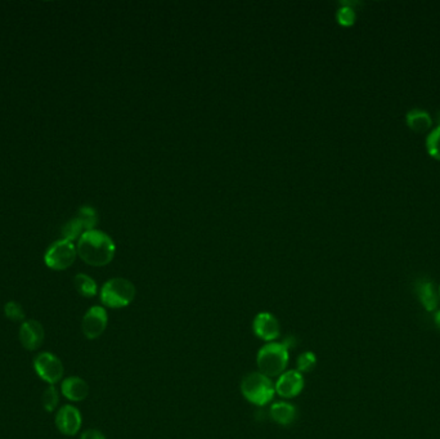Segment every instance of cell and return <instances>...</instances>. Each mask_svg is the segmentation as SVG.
<instances>
[{
    "instance_id": "6da1fadb",
    "label": "cell",
    "mask_w": 440,
    "mask_h": 439,
    "mask_svg": "<svg viewBox=\"0 0 440 439\" xmlns=\"http://www.w3.org/2000/svg\"><path fill=\"white\" fill-rule=\"evenodd\" d=\"M114 241L106 233L90 229L81 234L76 252L87 264L93 267L107 266L115 257Z\"/></svg>"
},
{
    "instance_id": "7a4b0ae2",
    "label": "cell",
    "mask_w": 440,
    "mask_h": 439,
    "mask_svg": "<svg viewBox=\"0 0 440 439\" xmlns=\"http://www.w3.org/2000/svg\"><path fill=\"white\" fill-rule=\"evenodd\" d=\"M290 362V349L282 341H272L261 346L256 354V365L259 373L273 379L286 371Z\"/></svg>"
},
{
    "instance_id": "3957f363",
    "label": "cell",
    "mask_w": 440,
    "mask_h": 439,
    "mask_svg": "<svg viewBox=\"0 0 440 439\" xmlns=\"http://www.w3.org/2000/svg\"><path fill=\"white\" fill-rule=\"evenodd\" d=\"M241 393L253 406L264 407L273 401L276 388L273 380L264 373L255 371L243 376L241 381Z\"/></svg>"
},
{
    "instance_id": "277c9868",
    "label": "cell",
    "mask_w": 440,
    "mask_h": 439,
    "mask_svg": "<svg viewBox=\"0 0 440 439\" xmlns=\"http://www.w3.org/2000/svg\"><path fill=\"white\" fill-rule=\"evenodd\" d=\"M135 294L137 290L132 281L120 277L108 279L100 290V301L108 308L120 309L133 303Z\"/></svg>"
},
{
    "instance_id": "5b68a950",
    "label": "cell",
    "mask_w": 440,
    "mask_h": 439,
    "mask_svg": "<svg viewBox=\"0 0 440 439\" xmlns=\"http://www.w3.org/2000/svg\"><path fill=\"white\" fill-rule=\"evenodd\" d=\"M76 254H78L76 247H73L71 241L60 239L48 249L44 262L51 269L63 271L68 267L73 266V262L76 259Z\"/></svg>"
},
{
    "instance_id": "8992f818",
    "label": "cell",
    "mask_w": 440,
    "mask_h": 439,
    "mask_svg": "<svg viewBox=\"0 0 440 439\" xmlns=\"http://www.w3.org/2000/svg\"><path fill=\"white\" fill-rule=\"evenodd\" d=\"M33 368L41 379L49 386H54L63 376V365L53 353L41 352L33 359Z\"/></svg>"
},
{
    "instance_id": "52a82bcc",
    "label": "cell",
    "mask_w": 440,
    "mask_h": 439,
    "mask_svg": "<svg viewBox=\"0 0 440 439\" xmlns=\"http://www.w3.org/2000/svg\"><path fill=\"white\" fill-rule=\"evenodd\" d=\"M108 324L107 311L100 306H94L88 309L81 321V330L89 340L98 339L106 331Z\"/></svg>"
},
{
    "instance_id": "ba28073f",
    "label": "cell",
    "mask_w": 440,
    "mask_h": 439,
    "mask_svg": "<svg viewBox=\"0 0 440 439\" xmlns=\"http://www.w3.org/2000/svg\"><path fill=\"white\" fill-rule=\"evenodd\" d=\"M305 386V380L303 373L298 370H286L281 373L274 384L276 393L282 398L291 399L298 397Z\"/></svg>"
},
{
    "instance_id": "9c48e42d",
    "label": "cell",
    "mask_w": 440,
    "mask_h": 439,
    "mask_svg": "<svg viewBox=\"0 0 440 439\" xmlns=\"http://www.w3.org/2000/svg\"><path fill=\"white\" fill-rule=\"evenodd\" d=\"M253 331L263 341L272 343L281 336L280 321L271 312L258 313L253 319Z\"/></svg>"
},
{
    "instance_id": "30bf717a",
    "label": "cell",
    "mask_w": 440,
    "mask_h": 439,
    "mask_svg": "<svg viewBox=\"0 0 440 439\" xmlns=\"http://www.w3.org/2000/svg\"><path fill=\"white\" fill-rule=\"evenodd\" d=\"M83 416L76 407L71 405L61 407L56 415V426L62 434L73 437L80 430Z\"/></svg>"
},
{
    "instance_id": "8fae6325",
    "label": "cell",
    "mask_w": 440,
    "mask_h": 439,
    "mask_svg": "<svg viewBox=\"0 0 440 439\" xmlns=\"http://www.w3.org/2000/svg\"><path fill=\"white\" fill-rule=\"evenodd\" d=\"M46 338L44 329L39 321L27 319L20 327V341L27 351H36L41 348Z\"/></svg>"
},
{
    "instance_id": "7c38bea8",
    "label": "cell",
    "mask_w": 440,
    "mask_h": 439,
    "mask_svg": "<svg viewBox=\"0 0 440 439\" xmlns=\"http://www.w3.org/2000/svg\"><path fill=\"white\" fill-rule=\"evenodd\" d=\"M61 392L68 401L81 402L89 396V386L87 381L81 378L70 376L62 381Z\"/></svg>"
},
{
    "instance_id": "4fadbf2b",
    "label": "cell",
    "mask_w": 440,
    "mask_h": 439,
    "mask_svg": "<svg viewBox=\"0 0 440 439\" xmlns=\"http://www.w3.org/2000/svg\"><path fill=\"white\" fill-rule=\"evenodd\" d=\"M271 418L276 424L281 426L293 425V423L298 419V408L293 403L286 401L274 402L269 410Z\"/></svg>"
},
{
    "instance_id": "5bb4252c",
    "label": "cell",
    "mask_w": 440,
    "mask_h": 439,
    "mask_svg": "<svg viewBox=\"0 0 440 439\" xmlns=\"http://www.w3.org/2000/svg\"><path fill=\"white\" fill-rule=\"evenodd\" d=\"M407 124L416 133H424L431 127V118L426 111L416 108L408 113Z\"/></svg>"
},
{
    "instance_id": "9a60e30c",
    "label": "cell",
    "mask_w": 440,
    "mask_h": 439,
    "mask_svg": "<svg viewBox=\"0 0 440 439\" xmlns=\"http://www.w3.org/2000/svg\"><path fill=\"white\" fill-rule=\"evenodd\" d=\"M417 294H419L421 304L429 312H431L438 306V295L435 293V289H434L431 282L422 281L420 285L417 286Z\"/></svg>"
},
{
    "instance_id": "2e32d148",
    "label": "cell",
    "mask_w": 440,
    "mask_h": 439,
    "mask_svg": "<svg viewBox=\"0 0 440 439\" xmlns=\"http://www.w3.org/2000/svg\"><path fill=\"white\" fill-rule=\"evenodd\" d=\"M73 285L76 287L78 293L85 296V298H93L95 296V294L98 291V287L97 284L92 277H89L84 273H79L75 276L73 279Z\"/></svg>"
},
{
    "instance_id": "e0dca14e",
    "label": "cell",
    "mask_w": 440,
    "mask_h": 439,
    "mask_svg": "<svg viewBox=\"0 0 440 439\" xmlns=\"http://www.w3.org/2000/svg\"><path fill=\"white\" fill-rule=\"evenodd\" d=\"M317 366V356L312 351L301 353L300 356L296 358V370L299 373H309L313 371Z\"/></svg>"
},
{
    "instance_id": "ac0fdd59",
    "label": "cell",
    "mask_w": 440,
    "mask_h": 439,
    "mask_svg": "<svg viewBox=\"0 0 440 439\" xmlns=\"http://www.w3.org/2000/svg\"><path fill=\"white\" fill-rule=\"evenodd\" d=\"M43 406L46 408L47 413H52L56 410V407L58 406V402H60V394L57 388L54 386H48L46 389V392L43 393Z\"/></svg>"
},
{
    "instance_id": "d6986e66",
    "label": "cell",
    "mask_w": 440,
    "mask_h": 439,
    "mask_svg": "<svg viewBox=\"0 0 440 439\" xmlns=\"http://www.w3.org/2000/svg\"><path fill=\"white\" fill-rule=\"evenodd\" d=\"M426 147L431 157L440 160V125L427 135Z\"/></svg>"
},
{
    "instance_id": "ffe728a7",
    "label": "cell",
    "mask_w": 440,
    "mask_h": 439,
    "mask_svg": "<svg viewBox=\"0 0 440 439\" xmlns=\"http://www.w3.org/2000/svg\"><path fill=\"white\" fill-rule=\"evenodd\" d=\"M6 317L14 322H22L25 319V311L17 301H8L4 306Z\"/></svg>"
},
{
    "instance_id": "44dd1931",
    "label": "cell",
    "mask_w": 440,
    "mask_h": 439,
    "mask_svg": "<svg viewBox=\"0 0 440 439\" xmlns=\"http://www.w3.org/2000/svg\"><path fill=\"white\" fill-rule=\"evenodd\" d=\"M83 228H84V226H83V222H81L80 218H75V220L67 223L62 233L65 236V239H68V241L73 242V239H76L80 234Z\"/></svg>"
},
{
    "instance_id": "7402d4cb",
    "label": "cell",
    "mask_w": 440,
    "mask_h": 439,
    "mask_svg": "<svg viewBox=\"0 0 440 439\" xmlns=\"http://www.w3.org/2000/svg\"><path fill=\"white\" fill-rule=\"evenodd\" d=\"M79 218H80L81 222H83L84 228H87V231L93 229V227L95 226V223H97V214H95V210H94L93 207H81L80 217H79Z\"/></svg>"
},
{
    "instance_id": "603a6c76",
    "label": "cell",
    "mask_w": 440,
    "mask_h": 439,
    "mask_svg": "<svg viewBox=\"0 0 440 439\" xmlns=\"http://www.w3.org/2000/svg\"><path fill=\"white\" fill-rule=\"evenodd\" d=\"M337 21L344 26H350V25H353L354 21H355V12L352 8H341L337 12Z\"/></svg>"
},
{
    "instance_id": "cb8c5ba5",
    "label": "cell",
    "mask_w": 440,
    "mask_h": 439,
    "mask_svg": "<svg viewBox=\"0 0 440 439\" xmlns=\"http://www.w3.org/2000/svg\"><path fill=\"white\" fill-rule=\"evenodd\" d=\"M80 439H107L106 435L98 429H87L81 433Z\"/></svg>"
},
{
    "instance_id": "d4e9b609",
    "label": "cell",
    "mask_w": 440,
    "mask_h": 439,
    "mask_svg": "<svg viewBox=\"0 0 440 439\" xmlns=\"http://www.w3.org/2000/svg\"><path fill=\"white\" fill-rule=\"evenodd\" d=\"M435 325H436V327L440 330V311L436 313V316H435Z\"/></svg>"
}]
</instances>
